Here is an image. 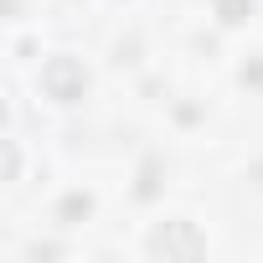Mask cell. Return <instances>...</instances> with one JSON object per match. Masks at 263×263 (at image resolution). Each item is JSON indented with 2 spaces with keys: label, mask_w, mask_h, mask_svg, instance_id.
<instances>
[{
  "label": "cell",
  "mask_w": 263,
  "mask_h": 263,
  "mask_svg": "<svg viewBox=\"0 0 263 263\" xmlns=\"http://www.w3.org/2000/svg\"><path fill=\"white\" fill-rule=\"evenodd\" d=\"M150 253H165V258H171V253H191V258H196V253H201V237H196L186 222H176V227H160V232L150 237Z\"/></svg>",
  "instance_id": "7a4b0ae2"
},
{
  "label": "cell",
  "mask_w": 263,
  "mask_h": 263,
  "mask_svg": "<svg viewBox=\"0 0 263 263\" xmlns=\"http://www.w3.org/2000/svg\"><path fill=\"white\" fill-rule=\"evenodd\" d=\"M88 206H93L88 196H67V206H62V217H78V212H88Z\"/></svg>",
  "instance_id": "277c9868"
},
{
  "label": "cell",
  "mask_w": 263,
  "mask_h": 263,
  "mask_svg": "<svg viewBox=\"0 0 263 263\" xmlns=\"http://www.w3.org/2000/svg\"><path fill=\"white\" fill-rule=\"evenodd\" d=\"M42 88H47L57 103H72V98H83L88 78H83V67H78L72 57H52V62L42 67Z\"/></svg>",
  "instance_id": "6da1fadb"
},
{
  "label": "cell",
  "mask_w": 263,
  "mask_h": 263,
  "mask_svg": "<svg viewBox=\"0 0 263 263\" xmlns=\"http://www.w3.org/2000/svg\"><path fill=\"white\" fill-rule=\"evenodd\" d=\"M248 11H253V0H217V16L222 21H242Z\"/></svg>",
  "instance_id": "3957f363"
}]
</instances>
